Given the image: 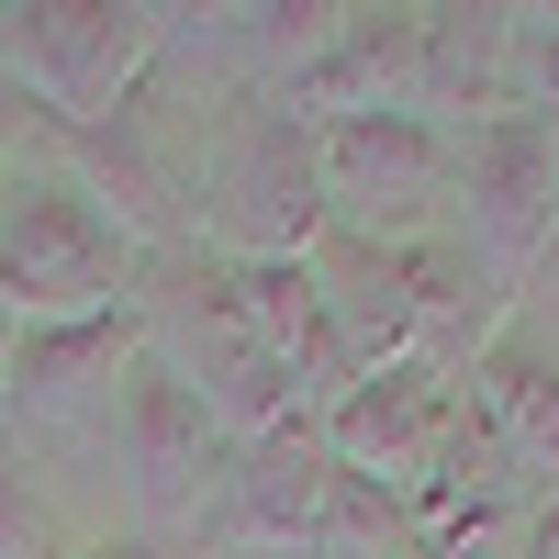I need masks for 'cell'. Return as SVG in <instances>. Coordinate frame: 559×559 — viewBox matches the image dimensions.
Returning <instances> with one entry per match:
<instances>
[{
	"label": "cell",
	"mask_w": 559,
	"mask_h": 559,
	"mask_svg": "<svg viewBox=\"0 0 559 559\" xmlns=\"http://www.w3.org/2000/svg\"><path fill=\"white\" fill-rule=\"evenodd\" d=\"M134 324H146V358H157L236 448L269 437V426H292V369L269 358L236 258H213L202 236L168 247V258H146V280H134Z\"/></svg>",
	"instance_id": "1"
},
{
	"label": "cell",
	"mask_w": 559,
	"mask_h": 559,
	"mask_svg": "<svg viewBox=\"0 0 559 559\" xmlns=\"http://www.w3.org/2000/svg\"><path fill=\"white\" fill-rule=\"evenodd\" d=\"M134 280H146V247L68 168H23L0 191V313L23 336H68V324L134 313Z\"/></svg>",
	"instance_id": "2"
},
{
	"label": "cell",
	"mask_w": 559,
	"mask_h": 559,
	"mask_svg": "<svg viewBox=\"0 0 559 559\" xmlns=\"http://www.w3.org/2000/svg\"><path fill=\"white\" fill-rule=\"evenodd\" d=\"M168 23L179 12H146V0H23V12H0V79L45 102L68 134H90L146 102Z\"/></svg>",
	"instance_id": "3"
},
{
	"label": "cell",
	"mask_w": 559,
	"mask_h": 559,
	"mask_svg": "<svg viewBox=\"0 0 559 559\" xmlns=\"http://www.w3.org/2000/svg\"><path fill=\"white\" fill-rule=\"evenodd\" d=\"M324 134L292 102H258L224 123V146L202 168V247L236 269H302L324 247Z\"/></svg>",
	"instance_id": "4"
},
{
	"label": "cell",
	"mask_w": 559,
	"mask_h": 559,
	"mask_svg": "<svg viewBox=\"0 0 559 559\" xmlns=\"http://www.w3.org/2000/svg\"><path fill=\"white\" fill-rule=\"evenodd\" d=\"M448 236L471 247L503 292L526 302L537 258L559 247V123L548 112H492L459 134V191H448Z\"/></svg>",
	"instance_id": "5"
},
{
	"label": "cell",
	"mask_w": 559,
	"mask_h": 559,
	"mask_svg": "<svg viewBox=\"0 0 559 559\" xmlns=\"http://www.w3.org/2000/svg\"><path fill=\"white\" fill-rule=\"evenodd\" d=\"M112 448H123V481H134V537H146L157 559H168L179 537H213V503H224V471H236V437H224L157 358L123 369Z\"/></svg>",
	"instance_id": "6"
},
{
	"label": "cell",
	"mask_w": 559,
	"mask_h": 559,
	"mask_svg": "<svg viewBox=\"0 0 559 559\" xmlns=\"http://www.w3.org/2000/svg\"><path fill=\"white\" fill-rule=\"evenodd\" d=\"M324 134V236H369V247H414L448 224L459 191V134L426 112H358V123H313Z\"/></svg>",
	"instance_id": "7"
},
{
	"label": "cell",
	"mask_w": 559,
	"mask_h": 559,
	"mask_svg": "<svg viewBox=\"0 0 559 559\" xmlns=\"http://www.w3.org/2000/svg\"><path fill=\"white\" fill-rule=\"evenodd\" d=\"M459 437V381L426 358H392V369H369V381L324 414V448H336V471L347 481H381V492H426L437 481V459Z\"/></svg>",
	"instance_id": "8"
},
{
	"label": "cell",
	"mask_w": 559,
	"mask_h": 559,
	"mask_svg": "<svg viewBox=\"0 0 559 559\" xmlns=\"http://www.w3.org/2000/svg\"><path fill=\"white\" fill-rule=\"evenodd\" d=\"M324 492H336V448H324V426H269L236 448V471H224V503H213V548L224 559H302Z\"/></svg>",
	"instance_id": "9"
},
{
	"label": "cell",
	"mask_w": 559,
	"mask_h": 559,
	"mask_svg": "<svg viewBox=\"0 0 559 559\" xmlns=\"http://www.w3.org/2000/svg\"><path fill=\"white\" fill-rule=\"evenodd\" d=\"M146 358V324L134 313H102V324H68V336H23V369H12V437H90L123 414V369Z\"/></svg>",
	"instance_id": "10"
},
{
	"label": "cell",
	"mask_w": 559,
	"mask_h": 559,
	"mask_svg": "<svg viewBox=\"0 0 559 559\" xmlns=\"http://www.w3.org/2000/svg\"><path fill=\"white\" fill-rule=\"evenodd\" d=\"M459 403H471V426L526 471V492L559 503V336H548L537 313H515V324L471 358Z\"/></svg>",
	"instance_id": "11"
},
{
	"label": "cell",
	"mask_w": 559,
	"mask_h": 559,
	"mask_svg": "<svg viewBox=\"0 0 559 559\" xmlns=\"http://www.w3.org/2000/svg\"><path fill=\"white\" fill-rule=\"evenodd\" d=\"M302 123H358V112H414L426 102V12H347L324 57L280 90Z\"/></svg>",
	"instance_id": "12"
},
{
	"label": "cell",
	"mask_w": 559,
	"mask_h": 559,
	"mask_svg": "<svg viewBox=\"0 0 559 559\" xmlns=\"http://www.w3.org/2000/svg\"><path fill=\"white\" fill-rule=\"evenodd\" d=\"M313 292H324V324H336V347L369 369L414 358V247H369V236H324L313 258Z\"/></svg>",
	"instance_id": "13"
},
{
	"label": "cell",
	"mask_w": 559,
	"mask_h": 559,
	"mask_svg": "<svg viewBox=\"0 0 559 559\" xmlns=\"http://www.w3.org/2000/svg\"><path fill=\"white\" fill-rule=\"evenodd\" d=\"M302 559H426V526H414V503H403V492L347 481V471H336V492H324V515H313Z\"/></svg>",
	"instance_id": "14"
},
{
	"label": "cell",
	"mask_w": 559,
	"mask_h": 559,
	"mask_svg": "<svg viewBox=\"0 0 559 559\" xmlns=\"http://www.w3.org/2000/svg\"><path fill=\"white\" fill-rule=\"evenodd\" d=\"M503 102L559 123V12H515V34H503Z\"/></svg>",
	"instance_id": "15"
},
{
	"label": "cell",
	"mask_w": 559,
	"mask_h": 559,
	"mask_svg": "<svg viewBox=\"0 0 559 559\" xmlns=\"http://www.w3.org/2000/svg\"><path fill=\"white\" fill-rule=\"evenodd\" d=\"M0 559H68V548H57V526H45V503H34L12 471H0Z\"/></svg>",
	"instance_id": "16"
},
{
	"label": "cell",
	"mask_w": 559,
	"mask_h": 559,
	"mask_svg": "<svg viewBox=\"0 0 559 559\" xmlns=\"http://www.w3.org/2000/svg\"><path fill=\"white\" fill-rule=\"evenodd\" d=\"M12 369H23V324L0 313V414H12Z\"/></svg>",
	"instance_id": "17"
},
{
	"label": "cell",
	"mask_w": 559,
	"mask_h": 559,
	"mask_svg": "<svg viewBox=\"0 0 559 559\" xmlns=\"http://www.w3.org/2000/svg\"><path fill=\"white\" fill-rule=\"evenodd\" d=\"M68 559H157L146 537H90V548H68Z\"/></svg>",
	"instance_id": "18"
},
{
	"label": "cell",
	"mask_w": 559,
	"mask_h": 559,
	"mask_svg": "<svg viewBox=\"0 0 559 559\" xmlns=\"http://www.w3.org/2000/svg\"><path fill=\"white\" fill-rule=\"evenodd\" d=\"M426 559H471V548H426Z\"/></svg>",
	"instance_id": "19"
}]
</instances>
